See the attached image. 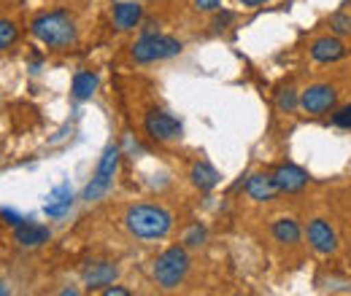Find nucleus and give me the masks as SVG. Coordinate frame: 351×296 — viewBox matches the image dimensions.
Here are the masks:
<instances>
[{
  "mask_svg": "<svg viewBox=\"0 0 351 296\" xmlns=\"http://www.w3.org/2000/svg\"><path fill=\"white\" fill-rule=\"evenodd\" d=\"M125 226L138 240H162L173 229V215L160 205H132L125 213Z\"/></svg>",
  "mask_w": 351,
  "mask_h": 296,
  "instance_id": "1",
  "label": "nucleus"
},
{
  "mask_svg": "<svg viewBox=\"0 0 351 296\" xmlns=\"http://www.w3.org/2000/svg\"><path fill=\"white\" fill-rule=\"evenodd\" d=\"M33 36L38 41L60 51V49H68L76 43V22L68 11H46V14H38L30 25Z\"/></svg>",
  "mask_w": 351,
  "mask_h": 296,
  "instance_id": "2",
  "label": "nucleus"
},
{
  "mask_svg": "<svg viewBox=\"0 0 351 296\" xmlns=\"http://www.w3.org/2000/svg\"><path fill=\"white\" fill-rule=\"evenodd\" d=\"M189 264L192 261H189V254H186L184 245H173V248L162 251V254L157 256V261H154V269H152L157 286L165 288V291L178 288L184 283L186 272H189Z\"/></svg>",
  "mask_w": 351,
  "mask_h": 296,
  "instance_id": "3",
  "label": "nucleus"
},
{
  "mask_svg": "<svg viewBox=\"0 0 351 296\" xmlns=\"http://www.w3.org/2000/svg\"><path fill=\"white\" fill-rule=\"evenodd\" d=\"M181 51H184V43L178 38L160 36V33H143L138 41L132 43V59L141 62V65L171 59V57H178Z\"/></svg>",
  "mask_w": 351,
  "mask_h": 296,
  "instance_id": "4",
  "label": "nucleus"
},
{
  "mask_svg": "<svg viewBox=\"0 0 351 296\" xmlns=\"http://www.w3.org/2000/svg\"><path fill=\"white\" fill-rule=\"evenodd\" d=\"M119 159H122L119 146H117V143L106 146V151H103V157H100V162H97V170H95L92 180H89L84 194H82L84 202H95V200H100V197H106V194L111 191L114 178H117V170H119Z\"/></svg>",
  "mask_w": 351,
  "mask_h": 296,
  "instance_id": "5",
  "label": "nucleus"
},
{
  "mask_svg": "<svg viewBox=\"0 0 351 296\" xmlns=\"http://www.w3.org/2000/svg\"><path fill=\"white\" fill-rule=\"evenodd\" d=\"M143 129H146L149 137H154L160 143H173V140H181V135H184L181 122L176 116H171V113L160 111V108H152L143 116Z\"/></svg>",
  "mask_w": 351,
  "mask_h": 296,
  "instance_id": "6",
  "label": "nucleus"
},
{
  "mask_svg": "<svg viewBox=\"0 0 351 296\" xmlns=\"http://www.w3.org/2000/svg\"><path fill=\"white\" fill-rule=\"evenodd\" d=\"M335 103H338V92H335V86L330 84H311L300 94V108L311 113V116H324V113H330L332 108H335Z\"/></svg>",
  "mask_w": 351,
  "mask_h": 296,
  "instance_id": "7",
  "label": "nucleus"
},
{
  "mask_svg": "<svg viewBox=\"0 0 351 296\" xmlns=\"http://www.w3.org/2000/svg\"><path fill=\"white\" fill-rule=\"evenodd\" d=\"M308 245H311L313 254H319V256L335 254V251H338V234H335L332 224L324 221V218H313V221L308 224Z\"/></svg>",
  "mask_w": 351,
  "mask_h": 296,
  "instance_id": "8",
  "label": "nucleus"
},
{
  "mask_svg": "<svg viewBox=\"0 0 351 296\" xmlns=\"http://www.w3.org/2000/svg\"><path fill=\"white\" fill-rule=\"evenodd\" d=\"M273 178H276L278 191L284 194H300L308 186V172L298 165H278L273 170Z\"/></svg>",
  "mask_w": 351,
  "mask_h": 296,
  "instance_id": "9",
  "label": "nucleus"
},
{
  "mask_svg": "<svg viewBox=\"0 0 351 296\" xmlns=\"http://www.w3.org/2000/svg\"><path fill=\"white\" fill-rule=\"evenodd\" d=\"M117 275H119L117 264H111V261H92V264L84 267L82 280H84L87 288L97 291V288H108V286L117 280Z\"/></svg>",
  "mask_w": 351,
  "mask_h": 296,
  "instance_id": "10",
  "label": "nucleus"
},
{
  "mask_svg": "<svg viewBox=\"0 0 351 296\" xmlns=\"http://www.w3.org/2000/svg\"><path fill=\"white\" fill-rule=\"evenodd\" d=\"M246 194H249L254 202H273L281 191H278V186H276L273 172H254V175H249V180H246Z\"/></svg>",
  "mask_w": 351,
  "mask_h": 296,
  "instance_id": "11",
  "label": "nucleus"
},
{
  "mask_svg": "<svg viewBox=\"0 0 351 296\" xmlns=\"http://www.w3.org/2000/svg\"><path fill=\"white\" fill-rule=\"evenodd\" d=\"M311 57H313V62L330 65V62H338L346 57V46L335 36H324V38H316L311 43Z\"/></svg>",
  "mask_w": 351,
  "mask_h": 296,
  "instance_id": "12",
  "label": "nucleus"
},
{
  "mask_svg": "<svg viewBox=\"0 0 351 296\" xmlns=\"http://www.w3.org/2000/svg\"><path fill=\"white\" fill-rule=\"evenodd\" d=\"M14 240L22 248H41L44 243L51 240V229L44 226V224H27V221H22L19 226H14Z\"/></svg>",
  "mask_w": 351,
  "mask_h": 296,
  "instance_id": "13",
  "label": "nucleus"
},
{
  "mask_svg": "<svg viewBox=\"0 0 351 296\" xmlns=\"http://www.w3.org/2000/svg\"><path fill=\"white\" fill-rule=\"evenodd\" d=\"M141 19H143L141 3H135V0H122V3L114 5V25H117L119 30H135V27L141 25Z\"/></svg>",
  "mask_w": 351,
  "mask_h": 296,
  "instance_id": "14",
  "label": "nucleus"
},
{
  "mask_svg": "<svg viewBox=\"0 0 351 296\" xmlns=\"http://www.w3.org/2000/svg\"><path fill=\"white\" fill-rule=\"evenodd\" d=\"M270 234H273V240L281 243V245H298L300 237H303V229H300V224H298L295 218L284 215V218H276V221H273Z\"/></svg>",
  "mask_w": 351,
  "mask_h": 296,
  "instance_id": "15",
  "label": "nucleus"
},
{
  "mask_svg": "<svg viewBox=\"0 0 351 296\" xmlns=\"http://www.w3.org/2000/svg\"><path fill=\"white\" fill-rule=\"evenodd\" d=\"M189 180H192L195 189H200V191H211V189L219 186L221 175L211 162H195V165H192V172H189Z\"/></svg>",
  "mask_w": 351,
  "mask_h": 296,
  "instance_id": "16",
  "label": "nucleus"
},
{
  "mask_svg": "<svg viewBox=\"0 0 351 296\" xmlns=\"http://www.w3.org/2000/svg\"><path fill=\"white\" fill-rule=\"evenodd\" d=\"M73 202H76V197H73L71 186H57V189L49 194L44 211H46V215L57 218V215H65V213L71 211V208H73Z\"/></svg>",
  "mask_w": 351,
  "mask_h": 296,
  "instance_id": "17",
  "label": "nucleus"
},
{
  "mask_svg": "<svg viewBox=\"0 0 351 296\" xmlns=\"http://www.w3.org/2000/svg\"><path fill=\"white\" fill-rule=\"evenodd\" d=\"M97 84H100L97 73H92V70H79V73L73 76V84H71V94H73V100H79V103L92 100V94H95Z\"/></svg>",
  "mask_w": 351,
  "mask_h": 296,
  "instance_id": "18",
  "label": "nucleus"
},
{
  "mask_svg": "<svg viewBox=\"0 0 351 296\" xmlns=\"http://www.w3.org/2000/svg\"><path fill=\"white\" fill-rule=\"evenodd\" d=\"M276 108H278L281 113H292V111H298V108H300V94H298L292 86L281 89V92L276 94Z\"/></svg>",
  "mask_w": 351,
  "mask_h": 296,
  "instance_id": "19",
  "label": "nucleus"
},
{
  "mask_svg": "<svg viewBox=\"0 0 351 296\" xmlns=\"http://www.w3.org/2000/svg\"><path fill=\"white\" fill-rule=\"evenodd\" d=\"M206 237H208V232L203 224H189L184 232V248H200L206 243Z\"/></svg>",
  "mask_w": 351,
  "mask_h": 296,
  "instance_id": "20",
  "label": "nucleus"
},
{
  "mask_svg": "<svg viewBox=\"0 0 351 296\" xmlns=\"http://www.w3.org/2000/svg\"><path fill=\"white\" fill-rule=\"evenodd\" d=\"M16 38H19L16 25H14V22H8V19H0V51L11 49V46L16 43Z\"/></svg>",
  "mask_w": 351,
  "mask_h": 296,
  "instance_id": "21",
  "label": "nucleus"
},
{
  "mask_svg": "<svg viewBox=\"0 0 351 296\" xmlns=\"http://www.w3.org/2000/svg\"><path fill=\"white\" fill-rule=\"evenodd\" d=\"M330 27L338 33V36H349L351 33V14H332L330 16Z\"/></svg>",
  "mask_w": 351,
  "mask_h": 296,
  "instance_id": "22",
  "label": "nucleus"
},
{
  "mask_svg": "<svg viewBox=\"0 0 351 296\" xmlns=\"http://www.w3.org/2000/svg\"><path fill=\"white\" fill-rule=\"evenodd\" d=\"M332 124L341 129H351V103L343 105V108H338V111L332 113Z\"/></svg>",
  "mask_w": 351,
  "mask_h": 296,
  "instance_id": "23",
  "label": "nucleus"
},
{
  "mask_svg": "<svg viewBox=\"0 0 351 296\" xmlns=\"http://www.w3.org/2000/svg\"><path fill=\"white\" fill-rule=\"evenodd\" d=\"M192 5L203 14H217L221 8V0H192Z\"/></svg>",
  "mask_w": 351,
  "mask_h": 296,
  "instance_id": "24",
  "label": "nucleus"
},
{
  "mask_svg": "<svg viewBox=\"0 0 351 296\" xmlns=\"http://www.w3.org/2000/svg\"><path fill=\"white\" fill-rule=\"evenodd\" d=\"M230 22H232V14H230V11H224V14H217V19H214V27H217V30H224Z\"/></svg>",
  "mask_w": 351,
  "mask_h": 296,
  "instance_id": "25",
  "label": "nucleus"
},
{
  "mask_svg": "<svg viewBox=\"0 0 351 296\" xmlns=\"http://www.w3.org/2000/svg\"><path fill=\"white\" fill-rule=\"evenodd\" d=\"M0 215H3V218H5V221H8V224H11V226H19V224H22V221H25V218H22V215H16V213H14V211H5V208H3V211H0Z\"/></svg>",
  "mask_w": 351,
  "mask_h": 296,
  "instance_id": "26",
  "label": "nucleus"
},
{
  "mask_svg": "<svg viewBox=\"0 0 351 296\" xmlns=\"http://www.w3.org/2000/svg\"><path fill=\"white\" fill-rule=\"evenodd\" d=\"M103 294L106 296H130V291L122 288V286H108V288H103Z\"/></svg>",
  "mask_w": 351,
  "mask_h": 296,
  "instance_id": "27",
  "label": "nucleus"
},
{
  "mask_svg": "<svg viewBox=\"0 0 351 296\" xmlns=\"http://www.w3.org/2000/svg\"><path fill=\"white\" fill-rule=\"evenodd\" d=\"M241 5H246V8H260V5H265L267 0H238Z\"/></svg>",
  "mask_w": 351,
  "mask_h": 296,
  "instance_id": "28",
  "label": "nucleus"
},
{
  "mask_svg": "<svg viewBox=\"0 0 351 296\" xmlns=\"http://www.w3.org/2000/svg\"><path fill=\"white\" fill-rule=\"evenodd\" d=\"M11 294V288H8V283H3V280H0V296H8Z\"/></svg>",
  "mask_w": 351,
  "mask_h": 296,
  "instance_id": "29",
  "label": "nucleus"
}]
</instances>
